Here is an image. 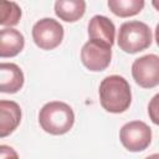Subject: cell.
<instances>
[{"mask_svg": "<svg viewBox=\"0 0 159 159\" xmlns=\"http://www.w3.org/2000/svg\"><path fill=\"white\" fill-rule=\"evenodd\" d=\"M109 10L119 17H129L139 14L145 2L143 0H108Z\"/></svg>", "mask_w": 159, "mask_h": 159, "instance_id": "4fadbf2b", "label": "cell"}, {"mask_svg": "<svg viewBox=\"0 0 159 159\" xmlns=\"http://www.w3.org/2000/svg\"><path fill=\"white\" fill-rule=\"evenodd\" d=\"M32 40L41 50H53L63 40V26L52 17H43L32 26Z\"/></svg>", "mask_w": 159, "mask_h": 159, "instance_id": "5b68a950", "label": "cell"}, {"mask_svg": "<svg viewBox=\"0 0 159 159\" xmlns=\"http://www.w3.org/2000/svg\"><path fill=\"white\" fill-rule=\"evenodd\" d=\"M118 47L127 53H137L148 48L152 43V31L149 26L142 21L123 22L117 37Z\"/></svg>", "mask_w": 159, "mask_h": 159, "instance_id": "3957f363", "label": "cell"}, {"mask_svg": "<svg viewBox=\"0 0 159 159\" xmlns=\"http://www.w3.org/2000/svg\"><path fill=\"white\" fill-rule=\"evenodd\" d=\"M88 36L89 40L99 41L112 47L116 39L114 24L103 15H94L88 24Z\"/></svg>", "mask_w": 159, "mask_h": 159, "instance_id": "ba28073f", "label": "cell"}, {"mask_svg": "<svg viewBox=\"0 0 159 159\" xmlns=\"http://www.w3.org/2000/svg\"><path fill=\"white\" fill-rule=\"evenodd\" d=\"M152 5L159 11V0H153V1H152Z\"/></svg>", "mask_w": 159, "mask_h": 159, "instance_id": "ac0fdd59", "label": "cell"}, {"mask_svg": "<svg viewBox=\"0 0 159 159\" xmlns=\"http://www.w3.org/2000/svg\"><path fill=\"white\" fill-rule=\"evenodd\" d=\"M101 106L109 113H123L132 103V91L128 81L118 75H111L99 84Z\"/></svg>", "mask_w": 159, "mask_h": 159, "instance_id": "6da1fadb", "label": "cell"}, {"mask_svg": "<svg viewBox=\"0 0 159 159\" xmlns=\"http://www.w3.org/2000/svg\"><path fill=\"white\" fill-rule=\"evenodd\" d=\"M86 11V1L83 0H57L55 2V14L66 22L80 20Z\"/></svg>", "mask_w": 159, "mask_h": 159, "instance_id": "7c38bea8", "label": "cell"}, {"mask_svg": "<svg viewBox=\"0 0 159 159\" xmlns=\"http://www.w3.org/2000/svg\"><path fill=\"white\" fill-rule=\"evenodd\" d=\"M21 19V9L14 1H1L0 4V25L15 26Z\"/></svg>", "mask_w": 159, "mask_h": 159, "instance_id": "5bb4252c", "label": "cell"}, {"mask_svg": "<svg viewBox=\"0 0 159 159\" xmlns=\"http://www.w3.org/2000/svg\"><path fill=\"white\" fill-rule=\"evenodd\" d=\"M155 41H157V45L159 46V24L155 27Z\"/></svg>", "mask_w": 159, "mask_h": 159, "instance_id": "e0dca14e", "label": "cell"}, {"mask_svg": "<svg viewBox=\"0 0 159 159\" xmlns=\"http://www.w3.org/2000/svg\"><path fill=\"white\" fill-rule=\"evenodd\" d=\"M145 159H159V153H155V154H152L149 157H147Z\"/></svg>", "mask_w": 159, "mask_h": 159, "instance_id": "d6986e66", "label": "cell"}, {"mask_svg": "<svg viewBox=\"0 0 159 159\" xmlns=\"http://www.w3.org/2000/svg\"><path fill=\"white\" fill-rule=\"evenodd\" d=\"M112 58V47L94 40H88L81 48V61L86 68L93 72L106 70Z\"/></svg>", "mask_w": 159, "mask_h": 159, "instance_id": "52a82bcc", "label": "cell"}, {"mask_svg": "<svg viewBox=\"0 0 159 159\" xmlns=\"http://www.w3.org/2000/svg\"><path fill=\"white\" fill-rule=\"evenodd\" d=\"M21 122V108L14 101H0V137L11 134Z\"/></svg>", "mask_w": 159, "mask_h": 159, "instance_id": "9c48e42d", "label": "cell"}, {"mask_svg": "<svg viewBox=\"0 0 159 159\" xmlns=\"http://www.w3.org/2000/svg\"><path fill=\"white\" fill-rule=\"evenodd\" d=\"M119 139L123 147L129 152L145 150L152 142V129L142 120L125 123L119 130Z\"/></svg>", "mask_w": 159, "mask_h": 159, "instance_id": "277c9868", "label": "cell"}, {"mask_svg": "<svg viewBox=\"0 0 159 159\" xmlns=\"http://www.w3.org/2000/svg\"><path fill=\"white\" fill-rule=\"evenodd\" d=\"M0 159H19L17 153L9 145H0Z\"/></svg>", "mask_w": 159, "mask_h": 159, "instance_id": "2e32d148", "label": "cell"}, {"mask_svg": "<svg viewBox=\"0 0 159 159\" xmlns=\"http://www.w3.org/2000/svg\"><path fill=\"white\" fill-rule=\"evenodd\" d=\"M148 114L150 120L159 125V93H157L148 104Z\"/></svg>", "mask_w": 159, "mask_h": 159, "instance_id": "9a60e30c", "label": "cell"}, {"mask_svg": "<svg viewBox=\"0 0 159 159\" xmlns=\"http://www.w3.org/2000/svg\"><path fill=\"white\" fill-rule=\"evenodd\" d=\"M132 76L143 88H153L159 84V56L154 53L135 58L132 65Z\"/></svg>", "mask_w": 159, "mask_h": 159, "instance_id": "8992f818", "label": "cell"}, {"mask_svg": "<svg viewBox=\"0 0 159 159\" xmlns=\"http://www.w3.org/2000/svg\"><path fill=\"white\" fill-rule=\"evenodd\" d=\"M25 46L24 35L12 27H4L0 31V57H14Z\"/></svg>", "mask_w": 159, "mask_h": 159, "instance_id": "8fae6325", "label": "cell"}, {"mask_svg": "<svg viewBox=\"0 0 159 159\" xmlns=\"http://www.w3.org/2000/svg\"><path fill=\"white\" fill-rule=\"evenodd\" d=\"M39 123L41 128L50 134L61 135L73 127V109L65 102L52 101L46 103L39 113Z\"/></svg>", "mask_w": 159, "mask_h": 159, "instance_id": "7a4b0ae2", "label": "cell"}, {"mask_svg": "<svg viewBox=\"0 0 159 159\" xmlns=\"http://www.w3.org/2000/svg\"><path fill=\"white\" fill-rule=\"evenodd\" d=\"M24 86V73L16 63L2 62L0 65V91L16 93Z\"/></svg>", "mask_w": 159, "mask_h": 159, "instance_id": "30bf717a", "label": "cell"}]
</instances>
